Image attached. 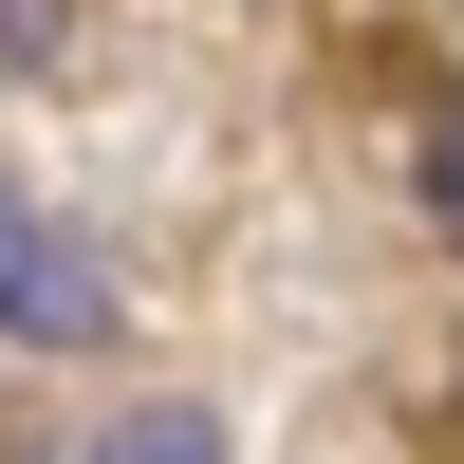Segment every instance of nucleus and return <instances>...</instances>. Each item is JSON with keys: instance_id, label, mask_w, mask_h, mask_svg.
<instances>
[{"instance_id": "obj_1", "label": "nucleus", "mask_w": 464, "mask_h": 464, "mask_svg": "<svg viewBox=\"0 0 464 464\" xmlns=\"http://www.w3.org/2000/svg\"><path fill=\"white\" fill-rule=\"evenodd\" d=\"M0 334H19V353H93L111 334V260L74 242L37 186H0Z\"/></svg>"}, {"instance_id": "obj_2", "label": "nucleus", "mask_w": 464, "mask_h": 464, "mask_svg": "<svg viewBox=\"0 0 464 464\" xmlns=\"http://www.w3.org/2000/svg\"><path fill=\"white\" fill-rule=\"evenodd\" d=\"M93 464H223V428H205V409H130Z\"/></svg>"}, {"instance_id": "obj_3", "label": "nucleus", "mask_w": 464, "mask_h": 464, "mask_svg": "<svg viewBox=\"0 0 464 464\" xmlns=\"http://www.w3.org/2000/svg\"><path fill=\"white\" fill-rule=\"evenodd\" d=\"M428 205H446V223H464V93H446V111H428Z\"/></svg>"}]
</instances>
